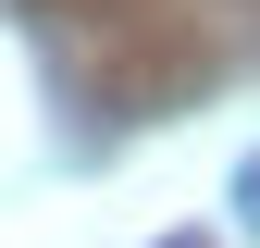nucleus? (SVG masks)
I'll use <instances>...</instances> for the list:
<instances>
[{
  "mask_svg": "<svg viewBox=\"0 0 260 248\" xmlns=\"http://www.w3.org/2000/svg\"><path fill=\"white\" fill-rule=\"evenodd\" d=\"M236 224H248V236H260V162H248V174H236Z\"/></svg>",
  "mask_w": 260,
  "mask_h": 248,
  "instance_id": "f257e3e1",
  "label": "nucleus"
},
{
  "mask_svg": "<svg viewBox=\"0 0 260 248\" xmlns=\"http://www.w3.org/2000/svg\"><path fill=\"white\" fill-rule=\"evenodd\" d=\"M174 248H186V236H174Z\"/></svg>",
  "mask_w": 260,
  "mask_h": 248,
  "instance_id": "f03ea898",
  "label": "nucleus"
}]
</instances>
